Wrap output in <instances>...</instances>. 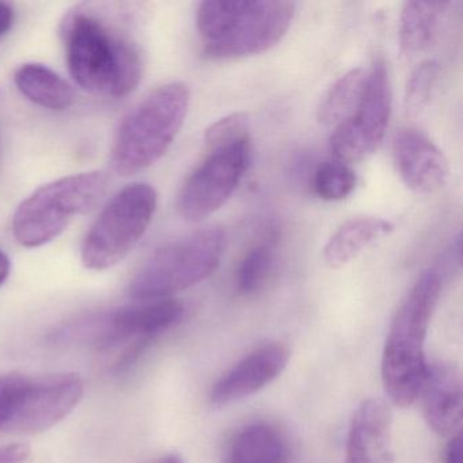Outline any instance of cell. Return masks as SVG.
I'll return each mask as SVG.
<instances>
[{"label":"cell","instance_id":"obj_24","mask_svg":"<svg viewBox=\"0 0 463 463\" xmlns=\"http://www.w3.org/2000/svg\"><path fill=\"white\" fill-rule=\"evenodd\" d=\"M205 143L208 147L215 148L221 146L232 145L238 140L246 139L249 137V121L245 113H234L226 116L213 123L205 131Z\"/></svg>","mask_w":463,"mask_h":463},{"label":"cell","instance_id":"obj_2","mask_svg":"<svg viewBox=\"0 0 463 463\" xmlns=\"http://www.w3.org/2000/svg\"><path fill=\"white\" fill-rule=\"evenodd\" d=\"M440 292L438 270H425L392 318L382 357V381L390 401L400 408L419 400L428 367L425 341Z\"/></svg>","mask_w":463,"mask_h":463},{"label":"cell","instance_id":"obj_31","mask_svg":"<svg viewBox=\"0 0 463 463\" xmlns=\"http://www.w3.org/2000/svg\"><path fill=\"white\" fill-rule=\"evenodd\" d=\"M0 158H2V142H0Z\"/></svg>","mask_w":463,"mask_h":463},{"label":"cell","instance_id":"obj_21","mask_svg":"<svg viewBox=\"0 0 463 463\" xmlns=\"http://www.w3.org/2000/svg\"><path fill=\"white\" fill-rule=\"evenodd\" d=\"M313 188L317 196L325 202H341L356 188V175L344 162L325 161L314 173Z\"/></svg>","mask_w":463,"mask_h":463},{"label":"cell","instance_id":"obj_25","mask_svg":"<svg viewBox=\"0 0 463 463\" xmlns=\"http://www.w3.org/2000/svg\"><path fill=\"white\" fill-rule=\"evenodd\" d=\"M25 382L26 376L15 373L0 376V430H6L12 420Z\"/></svg>","mask_w":463,"mask_h":463},{"label":"cell","instance_id":"obj_11","mask_svg":"<svg viewBox=\"0 0 463 463\" xmlns=\"http://www.w3.org/2000/svg\"><path fill=\"white\" fill-rule=\"evenodd\" d=\"M184 314L183 303L170 298L124 306L104 321H97L94 344L110 348L116 344L134 341L137 345L146 346L156 335L175 326Z\"/></svg>","mask_w":463,"mask_h":463},{"label":"cell","instance_id":"obj_5","mask_svg":"<svg viewBox=\"0 0 463 463\" xmlns=\"http://www.w3.org/2000/svg\"><path fill=\"white\" fill-rule=\"evenodd\" d=\"M226 234L210 227L173 241L151 254L135 273L129 295L137 300L167 299L210 278L221 264Z\"/></svg>","mask_w":463,"mask_h":463},{"label":"cell","instance_id":"obj_29","mask_svg":"<svg viewBox=\"0 0 463 463\" xmlns=\"http://www.w3.org/2000/svg\"><path fill=\"white\" fill-rule=\"evenodd\" d=\"M10 270H12L10 259L4 250H0V286L9 279Z\"/></svg>","mask_w":463,"mask_h":463},{"label":"cell","instance_id":"obj_26","mask_svg":"<svg viewBox=\"0 0 463 463\" xmlns=\"http://www.w3.org/2000/svg\"><path fill=\"white\" fill-rule=\"evenodd\" d=\"M31 447L26 443H12L0 446V463H28Z\"/></svg>","mask_w":463,"mask_h":463},{"label":"cell","instance_id":"obj_22","mask_svg":"<svg viewBox=\"0 0 463 463\" xmlns=\"http://www.w3.org/2000/svg\"><path fill=\"white\" fill-rule=\"evenodd\" d=\"M273 268V253L267 245L248 251L238 269L237 287L240 294L253 295L264 288Z\"/></svg>","mask_w":463,"mask_h":463},{"label":"cell","instance_id":"obj_7","mask_svg":"<svg viewBox=\"0 0 463 463\" xmlns=\"http://www.w3.org/2000/svg\"><path fill=\"white\" fill-rule=\"evenodd\" d=\"M156 203V189L148 184H131L118 192L83 240V265L91 270H107L123 261L147 232Z\"/></svg>","mask_w":463,"mask_h":463},{"label":"cell","instance_id":"obj_13","mask_svg":"<svg viewBox=\"0 0 463 463\" xmlns=\"http://www.w3.org/2000/svg\"><path fill=\"white\" fill-rule=\"evenodd\" d=\"M392 156L401 180L416 194H433L449 178V159L419 129L401 128L395 134L392 139Z\"/></svg>","mask_w":463,"mask_h":463},{"label":"cell","instance_id":"obj_14","mask_svg":"<svg viewBox=\"0 0 463 463\" xmlns=\"http://www.w3.org/2000/svg\"><path fill=\"white\" fill-rule=\"evenodd\" d=\"M345 463H395L392 411L384 401H363L352 416Z\"/></svg>","mask_w":463,"mask_h":463},{"label":"cell","instance_id":"obj_1","mask_svg":"<svg viewBox=\"0 0 463 463\" xmlns=\"http://www.w3.org/2000/svg\"><path fill=\"white\" fill-rule=\"evenodd\" d=\"M295 13V5L283 0L203 2L196 13L203 56L234 61L265 52L283 40Z\"/></svg>","mask_w":463,"mask_h":463},{"label":"cell","instance_id":"obj_28","mask_svg":"<svg viewBox=\"0 0 463 463\" xmlns=\"http://www.w3.org/2000/svg\"><path fill=\"white\" fill-rule=\"evenodd\" d=\"M14 21V10L9 4L0 2V37H4L12 29Z\"/></svg>","mask_w":463,"mask_h":463},{"label":"cell","instance_id":"obj_8","mask_svg":"<svg viewBox=\"0 0 463 463\" xmlns=\"http://www.w3.org/2000/svg\"><path fill=\"white\" fill-rule=\"evenodd\" d=\"M392 96L389 70L383 58H376L367 72L364 90L354 112L335 127L330 137V151L337 161H362L381 146L390 116Z\"/></svg>","mask_w":463,"mask_h":463},{"label":"cell","instance_id":"obj_10","mask_svg":"<svg viewBox=\"0 0 463 463\" xmlns=\"http://www.w3.org/2000/svg\"><path fill=\"white\" fill-rule=\"evenodd\" d=\"M85 383L78 373L26 378L17 408L5 432L36 435L63 421L82 401Z\"/></svg>","mask_w":463,"mask_h":463},{"label":"cell","instance_id":"obj_30","mask_svg":"<svg viewBox=\"0 0 463 463\" xmlns=\"http://www.w3.org/2000/svg\"><path fill=\"white\" fill-rule=\"evenodd\" d=\"M156 463H185L184 462L183 458L177 454H170L167 457L162 458L161 460H158Z\"/></svg>","mask_w":463,"mask_h":463},{"label":"cell","instance_id":"obj_9","mask_svg":"<svg viewBox=\"0 0 463 463\" xmlns=\"http://www.w3.org/2000/svg\"><path fill=\"white\" fill-rule=\"evenodd\" d=\"M251 162L250 137L211 148L186 178L177 197L178 213L196 223L221 210L240 185Z\"/></svg>","mask_w":463,"mask_h":463},{"label":"cell","instance_id":"obj_12","mask_svg":"<svg viewBox=\"0 0 463 463\" xmlns=\"http://www.w3.org/2000/svg\"><path fill=\"white\" fill-rule=\"evenodd\" d=\"M291 352L284 344L260 346L227 371L211 390V405L223 408L256 394L281 375Z\"/></svg>","mask_w":463,"mask_h":463},{"label":"cell","instance_id":"obj_19","mask_svg":"<svg viewBox=\"0 0 463 463\" xmlns=\"http://www.w3.org/2000/svg\"><path fill=\"white\" fill-rule=\"evenodd\" d=\"M227 463H289L288 444L270 425H249L232 441Z\"/></svg>","mask_w":463,"mask_h":463},{"label":"cell","instance_id":"obj_17","mask_svg":"<svg viewBox=\"0 0 463 463\" xmlns=\"http://www.w3.org/2000/svg\"><path fill=\"white\" fill-rule=\"evenodd\" d=\"M449 6V2H406L398 29L401 52L414 56L430 48Z\"/></svg>","mask_w":463,"mask_h":463},{"label":"cell","instance_id":"obj_3","mask_svg":"<svg viewBox=\"0 0 463 463\" xmlns=\"http://www.w3.org/2000/svg\"><path fill=\"white\" fill-rule=\"evenodd\" d=\"M70 74L97 96H127L142 80L143 63L134 44L88 13H75L64 25Z\"/></svg>","mask_w":463,"mask_h":463},{"label":"cell","instance_id":"obj_15","mask_svg":"<svg viewBox=\"0 0 463 463\" xmlns=\"http://www.w3.org/2000/svg\"><path fill=\"white\" fill-rule=\"evenodd\" d=\"M462 376L452 363L428 364L419 398L425 421L440 436H454L462 422Z\"/></svg>","mask_w":463,"mask_h":463},{"label":"cell","instance_id":"obj_4","mask_svg":"<svg viewBox=\"0 0 463 463\" xmlns=\"http://www.w3.org/2000/svg\"><path fill=\"white\" fill-rule=\"evenodd\" d=\"M191 104L189 88L172 82L148 94L121 121L112 148V166L128 177L156 164L180 134Z\"/></svg>","mask_w":463,"mask_h":463},{"label":"cell","instance_id":"obj_6","mask_svg":"<svg viewBox=\"0 0 463 463\" xmlns=\"http://www.w3.org/2000/svg\"><path fill=\"white\" fill-rule=\"evenodd\" d=\"M101 172L67 175L43 185L21 203L13 218L15 240L25 248H40L59 237L75 216L94 207L107 191Z\"/></svg>","mask_w":463,"mask_h":463},{"label":"cell","instance_id":"obj_20","mask_svg":"<svg viewBox=\"0 0 463 463\" xmlns=\"http://www.w3.org/2000/svg\"><path fill=\"white\" fill-rule=\"evenodd\" d=\"M367 72L363 69H354L333 83L319 102L317 118L325 126L343 123L359 102L364 90Z\"/></svg>","mask_w":463,"mask_h":463},{"label":"cell","instance_id":"obj_23","mask_svg":"<svg viewBox=\"0 0 463 463\" xmlns=\"http://www.w3.org/2000/svg\"><path fill=\"white\" fill-rule=\"evenodd\" d=\"M440 74V64L436 61H424L411 71L405 89L406 108L411 112L424 109L432 97Z\"/></svg>","mask_w":463,"mask_h":463},{"label":"cell","instance_id":"obj_27","mask_svg":"<svg viewBox=\"0 0 463 463\" xmlns=\"http://www.w3.org/2000/svg\"><path fill=\"white\" fill-rule=\"evenodd\" d=\"M444 463H462V433L458 432L449 439L444 452Z\"/></svg>","mask_w":463,"mask_h":463},{"label":"cell","instance_id":"obj_18","mask_svg":"<svg viewBox=\"0 0 463 463\" xmlns=\"http://www.w3.org/2000/svg\"><path fill=\"white\" fill-rule=\"evenodd\" d=\"M14 82L29 101L45 109L66 110L75 102L71 86L44 64H23L15 71Z\"/></svg>","mask_w":463,"mask_h":463},{"label":"cell","instance_id":"obj_16","mask_svg":"<svg viewBox=\"0 0 463 463\" xmlns=\"http://www.w3.org/2000/svg\"><path fill=\"white\" fill-rule=\"evenodd\" d=\"M394 226L386 219L360 216L345 222L327 241L324 248L325 262L330 268L345 267L363 250L392 232Z\"/></svg>","mask_w":463,"mask_h":463}]
</instances>
